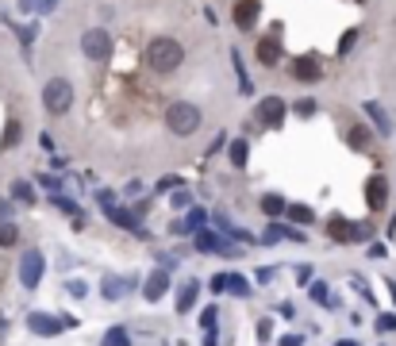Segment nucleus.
I'll list each match as a JSON object with an SVG mask.
<instances>
[{"label": "nucleus", "mask_w": 396, "mask_h": 346, "mask_svg": "<svg viewBox=\"0 0 396 346\" xmlns=\"http://www.w3.org/2000/svg\"><path fill=\"white\" fill-rule=\"evenodd\" d=\"M277 346H304V335H285Z\"/></svg>", "instance_id": "obj_41"}, {"label": "nucleus", "mask_w": 396, "mask_h": 346, "mask_svg": "<svg viewBox=\"0 0 396 346\" xmlns=\"http://www.w3.org/2000/svg\"><path fill=\"white\" fill-rule=\"evenodd\" d=\"M228 293H235V296H250V293H254V285H250L242 274H228Z\"/></svg>", "instance_id": "obj_24"}, {"label": "nucleus", "mask_w": 396, "mask_h": 346, "mask_svg": "<svg viewBox=\"0 0 396 346\" xmlns=\"http://www.w3.org/2000/svg\"><path fill=\"white\" fill-rule=\"evenodd\" d=\"M169 204H173V208H193V193H188V189H173Z\"/></svg>", "instance_id": "obj_31"}, {"label": "nucleus", "mask_w": 396, "mask_h": 346, "mask_svg": "<svg viewBox=\"0 0 396 346\" xmlns=\"http://www.w3.org/2000/svg\"><path fill=\"white\" fill-rule=\"evenodd\" d=\"M258 16H262V0H239L235 4V27L239 31H250L258 23Z\"/></svg>", "instance_id": "obj_12"}, {"label": "nucleus", "mask_w": 396, "mask_h": 346, "mask_svg": "<svg viewBox=\"0 0 396 346\" xmlns=\"http://www.w3.org/2000/svg\"><path fill=\"white\" fill-rule=\"evenodd\" d=\"M370 258H385V242H370Z\"/></svg>", "instance_id": "obj_43"}, {"label": "nucleus", "mask_w": 396, "mask_h": 346, "mask_svg": "<svg viewBox=\"0 0 396 346\" xmlns=\"http://www.w3.org/2000/svg\"><path fill=\"white\" fill-rule=\"evenodd\" d=\"M65 288H70V296H73V301H85V296H89V285L77 281V277H73V281H65Z\"/></svg>", "instance_id": "obj_34"}, {"label": "nucleus", "mask_w": 396, "mask_h": 346, "mask_svg": "<svg viewBox=\"0 0 396 346\" xmlns=\"http://www.w3.org/2000/svg\"><path fill=\"white\" fill-rule=\"evenodd\" d=\"M308 296H312L316 304H323V308H338V301H335L331 293H327V285H323V281H312V285H308Z\"/></svg>", "instance_id": "obj_22"}, {"label": "nucleus", "mask_w": 396, "mask_h": 346, "mask_svg": "<svg viewBox=\"0 0 396 346\" xmlns=\"http://www.w3.org/2000/svg\"><path fill=\"white\" fill-rule=\"evenodd\" d=\"M231 166L235 170H247V139H235L231 143Z\"/></svg>", "instance_id": "obj_26"}, {"label": "nucleus", "mask_w": 396, "mask_h": 346, "mask_svg": "<svg viewBox=\"0 0 396 346\" xmlns=\"http://www.w3.org/2000/svg\"><path fill=\"white\" fill-rule=\"evenodd\" d=\"M215 320H220V308H204V312H200V327H204V331H215Z\"/></svg>", "instance_id": "obj_33"}, {"label": "nucleus", "mask_w": 396, "mask_h": 346, "mask_svg": "<svg viewBox=\"0 0 396 346\" xmlns=\"http://www.w3.org/2000/svg\"><path fill=\"white\" fill-rule=\"evenodd\" d=\"M0 335H8V315L0 312Z\"/></svg>", "instance_id": "obj_45"}, {"label": "nucleus", "mask_w": 396, "mask_h": 346, "mask_svg": "<svg viewBox=\"0 0 396 346\" xmlns=\"http://www.w3.org/2000/svg\"><path fill=\"white\" fill-rule=\"evenodd\" d=\"M358 4H365V0H358Z\"/></svg>", "instance_id": "obj_48"}, {"label": "nucleus", "mask_w": 396, "mask_h": 346, "mask_svg": "<svg viewBox=\"0 0 396 346\" xmlns=\"http://www.w3.org/2000/svg\"><path fill=\"white\" fill-rule=\"evenodd\" d=\"M289 73L300 81V85H316V81L323 77V62H319L316 54H300V58H292Z\"/></svg>", "instance_id": "obj_9"}, {"label": "nucleus", "mask_w": 396, "mask_h": 346, "mask_svg": "<svg viewBox=\"0 0 396 346\" xmlns=\"http://www.w3.org/2000/svg\"><path fill=\"white\" fill-rule=\"evenodd\" d=\"M269 331H273V323L262 320V323H258V339H269Z\"/></svg>", "instance_id": "obj_44"}, {"label": "nucleus", "mask_w": 396, "mask_h": 346, "mask_svg": "<svg viewBox=\"0 0 396 346\" xmlns=\"http://www.w3.org/2000/svg\"><path fill=\"white\" fill-rule=\"evenodd\" d=\"M127 288H131V281H124V277H105V288H100V293H105V301H119Z\"/></svg>", "instance_id": "obj_20"}, {"label": "nucleus", "mask_w": 396, "mask_h": 346, "mask_svg": "<svg viewBox=\"0 0 396 346\" xmlns=\"http://www.w3.org/2000/svg\"><path fill=\"white\" fill-rule=\"evenodd\" d=\"M258 62L262 65H277L281 62V43H277V35H266V39H258Z\"/></svg>", "instance_id": "obj_15"}, {"label": "nucleus", "mask_w": 396, "mask_h": 346, "mask_svg": "<svg viewBox=\"0 0 396 346\" xmlns=\"http://www.w3.org/2000/svg\"><path fill=\"white\" fill-rule=\"evenodd\" d=\"M54 204H58L62 212H70V216H77V204H73V200H65V196H54Z\"/></svg>", "instance_id": "obj_38"}, {"label": "nucleus", "mask_w": 396, "mask_h": 346, "mask_svg": "<svg viewBox=\"0 0 396 346\" xmlns=\"http://www.w3.org/2000/svg\"><path fill=\"white\" fill-rule=\"evenodd\" d=\"M43 108L50 112V116H65V112L73 108V85L65 77H50L43 85Z\"/></svg>", "instance_id": "obj_3"}, {"label": "nucleus", "mask_w": 396, "mask_h": 346, "mask_svg": "<svg viewBox=\"0 0 396 346\" xmlns=\"http://www.w3.org/2000/svg\"><path fill=\"white\" fill-rule=\"evenodd\" d=\"M16 242H20V227H16V223L12 220H8V223H0V247H16Z\"/></svg>", "instance_id": "obj_27"}, {"label": "nucleus", "mask_w": 396, "mask_h": 346, "mask_svg": "<svg viewBox=\"0 0 396 346\" xmlns=\"http://www.w3.org/2000/svg\"><path fill=\"white\" fill-rule=\"evenodd\" d=\"M200 108L193 104V100H173V104L166 108V127H169V135H177V139H188V135H196V127H200Z\"/></svg>", "instance_id": "obj_2"}, {"label": "nucleus", "mask_w": 396, "mask_h": 346, "mask_svg": "<svg viewBox=\"0 0 396 346\" xmlns=\"http://www.w3.org/2000/svg\"><path fill=\"white\" fill-rule=\"evenodd\" d=\"M81 50H85V58H92V62H108L112 58V35L105 27H89V31L81 35Z\"/></svg>", "instance_id": "obj_5"}, {"label": "nucleus", "mask_w": 396, "mask_h": 346, "mask_svg": "<svg viewBox=\"0 0 396 346\" xmlns=\"http://www.w3.org/2000/svg\"><path fill=\"white\" fill-rule=\"evenodd\" d=\"M12 196H16V200H23V204H35V189L27 181H16L12 185Z\"/></svg>", "instance_id": "obj_30"}, {"label": "nucleus", "mask_w": 396, "mask_h": 346, "mask_svg": "<svg viewBox=\"0 0 396 346\" xmlns=\"http://www.w3.org/2000/svg\"><path fill=\"white\" fill-rule=\"evenodd\" d=\"M196 296H200V281H193V277H188V281L181 285V288H177V312H188V308H193L196 304Z\"/></svg>", "instance_id": "obj_17"}, {"label": "nucleus", "mask_w": 396, "mask_h": 346, "mask_svg": "<svg viewBox=\"0 0 396 346\" xmlns=\"http://www.w3.org/2000/svg\"><path fill=\"white\" fill-rule=\"evenodd\" d=\"M100 346H131V335H127V327H108L105 331V339H100Z\"/></svg>", "instance_id": "obj_23"}, {"label": "nucleus", "mask_w": 396, "mask_h": 346, "mask_svg": "<svg viewBox=\"0 0 396 346\" xmlns=\"http://www.w3.org/2000/svg\"><path fill=\"white\" fill-rule=\"evenodd\" d=\"M373 239V223H354V242H370Z\"/></svg>", "instance_id": "obj_35"}, {"label": "nucleus", "mask_w": 396, "mask_h": 346, "mask_svg": "<svg viewBox=\"0 0 396 346\" xmlns=\"http://www.w3.org/2000/svg\"><path fill=\"white\" fill-rule=\"evenodd\" d=\"M43 274H46V258L39 254V250H27V254L20 258V285L35 293L39 281H43Z\"/></svg>", "instance_id": "obj_8"}, {"label": "nucleus", "mask_w": 396, "mask_h": 346, "mask_svg": "<svg viewBox=\"0 0 396 346\" xmlns=\"http://www.w3.org/2000/svg\"><path fill=\"white\" fill-rule=\"evenodd\" d=\"M204 346H215V335L208 331V339H204Z\"/></svg>", "instance_id": "obj_47"}, {"label": "nucleus", "mask_w": 396, "mask_h": 346, "mask_svg": "<svg viewBox=\"0 0 396 346\" xmlns=\"http://www.w3.org/2000/svg\"><path fill=\"white\" fill-rule=\"evenodd\" d=\"M327 235H331L335 242H354V223L343 220V216H331L327 220Z\"/></svg>", "instance_id": "obj_16"}, {"label": "nucleus", "mask_w": 396, "mask_h": 346, "mask_svg": "<svg viewBox=\"0 0 396 346\" xmlns=\"http://www.w3.org/2000/svg\"><path fill=\"white\" fill-rule=\"evenodd\" d=\"M258 208L266 212L269 220H277V216H285V208H289V204H285V196H281V193H266V196L258 200Z\"/></svg>", "instance_id": "obj_18"}, {"label": "nucleus", "mask_w": 396, "mask_h": 346, "mask_svg": "<svg viewBox=\"0 0 396 346\" xmlns=\"http://www.w3.org/2000/svg\"><path fill=\"white\" fill-rule=\"evenodd\" d=\"M292 112H296V116H300V119H312V116H316V112H319V104H316V100H312V97H300V100H296V104H292Z\"/></svg>", "instance_id": "obj_28"}, {"label": "nucleus", "mask_w": 396, "mask_h": 346, "mask_svg": "<svg viewBox=\"0 0 396 346\" xmlns=\"http://www.w3.org/2000/svg\"><path fill=\"white\" fill-rule=\"evenodd\" d=\"M23 12H39V16H46V12H54L58 8V0H23Z\"/></svg>", "instance_id": "obj_29"}, {"label": "nucleus", "mask_w": 396, "mask_h": 346, "mask_svg": "<svg viewBox=\"0 0 396 346\" xmlns=\"http://www.w3.org/2000/svg\"><path fill=\"white\" fill-rule=\"evenodd\" d=\"M362 112L370 116V124H373V131H377L381 139H389V135H392V119H389V112H385L381 104H377V100H365Z\"/></svg>", "instance_id": "obj_13"}, {"label": "nucleus", "mask_w": 396, "mask_h": 346, "mask_svg": "<svg viewBox=\"0 0 396 346\" xmlns=\"http://www.w3.org/2000/svg\"><path fill=\"white\" fill-rule=\"evenodd\" d=\"M166 293H169V274H166V269H154V274L143 281V301L146 304H158Z\"/></svg>", "instance_id": "obj_11"}, {"label": "nucleus", "mask_w": 396, "mask_h": 346, "mask_svg": "<svg viewBox=\"0 0 396 346\" xmlns=\"http://www.w3.org/2000/svg\"><path fill=\"white\" fill-rule=\"evenodd\" d=\"M108 220H112V223H119L124 231H131V235L146 239V227L139 223V216H131V212H124V208H108Z\"/></svg>", "instance_id": "obj_14"}, {"label": "nucleus", "mask_w": 396, "mask_h": 346, "mask_svg": "<svg viewBox=\"0 0 396 346\" xmlns=\"http://www.w3.org/2000/svg\"><path fill=\"white\" fill-rule=\"evenodd\" d=\"M12 200H0V223H8V220H12Z\"/></svg>", "instance_id": "obj_40"}, {"label": "nucleus", "mask_w": 396, "mask_h": 346, "mask_svg": "<svg viewBox=\"0 0 396 346\" xmlns=\"http://www.w3.org/2000/svg\"><path fill=\"white\" fill-rule=\"evenodd\" d=\"M335 346H358V342H354V339H338Z\"/></svg>", "instance_id": "obj_46"}, {"label": "nucleus", "mask_w": 396, "mask_h": 346, "mask_svg": "<svg viewBox=\"0 0 396 346\" xmlns=\"http://www.w3.org/2000/svg\"><path fill=\"white\" fill-rule=\"evenodd\" d=\"M158 189H185V185H181V177H162V181H158Z\"/></svg>", "instance_id": "obj_39"}, {"label": "nucleus", "mask_w": 396, "mask_h": 346, "mask_svg": "<svg viewBox=\"0 0 396 346\" xmlns=\"http://www.w3.org/2000/svg\"><path fill=\"white\" fill-rule=\"evenodd\" d=\"M208 285H212V293H215V296H220V293H228V274H215Z\"/></svg>", "instance_id": "obj_36"}, {"label": "nucleus", "mask_w": 396, "mask_h": 346, "mask_svg": "<svg viewBox=\"0 0 396 346\" xmlns=\"http://www.w3.org/2000/svg\"><path fill=\"white\" fill-rule=\"evenodd\" d=\"M285 212H289V220H292V223H316V212L308 208V204H289Z\"/></svg>", "instance_id": "obj_25"}, {"label": "nucleus", "mask_w": 396, "mask_h": 346, "mask_svg": "<svg viewBox=\"0 0 396 346\" xmlns=\"http://www.w3.org/2000/svg\"><path fill=\"white\" fill-rule=\"evenodd\" d=\"M296 281H300V285H308V281H312V269L300 266V269H296Z\"/></svg>", "instance_id": "obj_42"}, {"label": "nucleus", "mask_w": 396, "mask_h": 346, "mask_svg": "<svg viewBox=\"0 0 396 346\" xmlns=\"http://www.w3.org/2000/svg\"><path fill=\"white\" fill-rule=\"evenodd\" d=\"M377 331H396V315H392V312L381 315V320H377Z\"/></svg>", "instance_id": "obj_37"}, {"label": "nucleus", "mask_w": 396, "mask_h": 346, "mask_svg": "<svg viewBox=\"0 0 396 346\" xmlns=\"http://www.w3.org/2000/svg\"><path fill=\"white\" fill-rule=\"evenodd\" d=\"M20 139H23L20 119H8V124H4V135H0V146H4V151H12V146H20Z\"/></svg>", "instance_id": "obj_19"}, {"label": "nucleus", "mask_w": 396, "mask_h": 346, "mask_svg": "<svg viewBox=\"0 0 396 346\" xmlns=\"http://www.w3.org/2000/svg\"><path fill=\"white\" fill-rule=\"evenodd\" d=\"M365 204H370V212H385V204H389V181L381 173L365 181Z\"/></svg>", "instance_id": "obj_10"}, {"label": "nucleus", "mask_w": 396, "mask_h": 346, "mask_svg": "<svg viewBox=\"0 0 396 346\" xmlns=\"http://www.w3.org/2000/svg\"><path fill=\"white\" fill-rule=\"evenodd\" d=\"M285 116H289V104L281 97H262V104L254 108V119H258L262 127H269V131H277L281 124H285Z\"/></svg>", "instance_id": "obj_6"}, {"label": "nucleus", "mask_w": 396, "mask_h": 346, "mask_svg": "<svg viewBox=\"0 0 396 346\" xmlns=\"http://www.w3.org/2000/svg\"><path fill=\"white\" fill-rule=\"evenodd\" d=\"M196 250H200V254H228V258H239V247H235V242H228V235H215V231H196Z\"/></svg>", "instance_id": "obj_7"}, {"label": "nucleus", "mask_w": 396, "mask_h": 346, "mask_svg": "<svg viewBox=\"0 0 396 346\" xmlns=\"http://www.w3.org/2000/svg\"><path fill=\"white\" fill-rule=\"evenodd\" d=\"M27 327H31V335H39V339H54V335L70 331V327H77L73 315H50V312H31L27 315Z\"/></svg>", "instance_id": "obj_4"}, {"label": "nucleus", "mask_w": 396, "mask_h": 346, "mask_svg": "<svg viewBox=\"0 0 396 346\" xmlns=\"http://www.w3.org/2000/svg\"><path fill=\"white\" fill-rule=\"evenodd\" d=\"M354 43H358V27H350V31L338 39V58H343V54H350V50H354Z\"/></svg>", "instance_id": "obj_32"}, {"label": "nucleus", "mask_w": 396, "mask_h": 346, "mask_svg": "<svg viewBox=\"0 0 396 346\" xmlns=\"http://www.w3.org/2000/svg\"><path fill=\"white\" fill-rule=\"evenodd\" d=\"M146 62L154 73H173V70H181V62H185V46L162 35V39H154L146 46Z\"/></svg>", "instance_id": "obj_1"}, {"label": "nucleus", "mask_w": 396, "mask_h": 346, "mask_svg": "<svg viewBox=\"0 0 396 346\" xmlns=\"http://www.w3.org/2000/svg\"><path fill=\"white\" fill-rule=\"evenodd\" d=\"M370 135H373V131H370V127L354 124L350 131H346V143H350V146H354V151H365V146H370Z\"/></svg>", "instance_id": "obj_21"}]
</instances>
